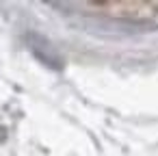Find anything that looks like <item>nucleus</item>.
Masks as SVG:
<instances>
[{"mask_svg": "<svg viewBox=\"0 0 158 156\" xmlns=\"http://www.w3.org/2000/svg\"><path fill=\"white\" fill-rule=\"evenodd\" d=\"M85 7L100 9V13H108L126 20H152L158 15V2H130V0H104V2H85Z\"/></svg>", "mask_w": 158, "mask_h": 156, "instance_id": "f257e3e1", "label": "nucleus"}]
</instances>
